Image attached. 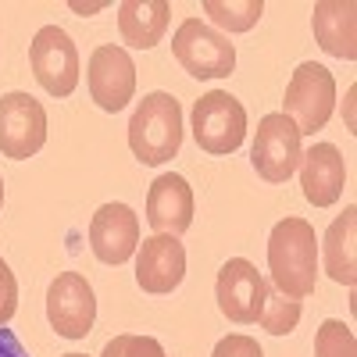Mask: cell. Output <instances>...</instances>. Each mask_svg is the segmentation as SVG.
Instances as JSON below:
<instances>
[{"label":"cell","instance_id":"obj_19","mask_svg":"<svg viewBox=\"0 0 357 357\" xmlns=\"http://www.w3.org/2000/svg\"><path fill=\"white\" fill-rule=\"evenodd\" d=\"M204 15L225 33H250L264 15V4L261 0H204Z\"/></svg>","mask_w":357,"mask_h":357},{"label":"cell","instance_id":"obj_5","mask_svg":"<svg viewBox=\"0 0 357 357\" xmlns=\"http://www.w3.org/2000/svg\"><path fill=\"white\" fill-rule=\"evenodd\" d=\"M301 129H296L282 111L275 114H264L257 122V132H254V143H250V165L254 172L264 178V183H289L301 168V158H304V146H301Z\"/></svg>","mask_w":357,"mask_h":357},{"label":"cell","instance_id":"obj_14","mask_svg":"<svg viewBox=\"0 0 357 357\" xmlns=\"http://www.w3.org/2000/svg\"><path fill=\"white\" fill-rule=\"evenodd\" d=\"M146 222L161 236H183L193 225V190L183 175L165 172L146 190Z\"/></svg>","mask_w":357,"mask_h":357},{"label":"cell","instance_id":"obj_11","mask_svg":"<svg viewBox=\"0 0 357 357\" xmlns=\"http://www.w3.org/2000/svg\"><path fill=\"white\" fill-rule=\"evenodd\" d=\"M86 82H89V97L93 104L107 114H118L136 93V65L132 57L114 47V43H100L89 54L86 65Z\"/></svg>","mask_w":357,"mask_h":357},{"label":"cell","instance_id":"obj_18","mask_svg":"<svg viewBox=\"0 0 357 357\" xmlns=\"http://www.w3.org/2000/svg\"><path fill=\"white\" fill-rule=\"evenodd\" d=\"M354 232H357V207H343V215L329 225L321 240V264H325V275H329L336 286H354L357 282V261H354Z\"/></svg>","mask_w":357,"mask_h":357},{"label":"cell","instance_id":"obj_6","mask_svg":"<svg viewBox=\"0 0 357 357\" xmlns=\"http://www.w3.org/2000/svg\"><path fill=\"white\" fill-rule=\"evenodd\" d=\"M172 54L193 79H225L236 68V47L229 43V36L215 33L200 18H186L175 29Z\"/></svg>","mask_w":357,"mask_h":357},{"label":"cell","instance_id":"obj_10","mask_svg":"<svg viewBox=\"0 0 357 357\" xmlns=\"http://www.w3.org/2000/svg\"><path fill=\"white\" fill-rule=\"evenodd\" d=\"M215 296H218V311L236 321V325H257L261 311H264V296H268V279L247 257H229L218 268V282H215Z\"/></svg>","mask_w":357,"mask_h":357},{"label":"cell","instance_id":"obj_26","mask_svg":"<svg viewBox=\"0 0 357 357\" xmlns=\"http://www.w3.org/2000/svg\"><path fill=\"white\" fill-rule=\"evenodd\" d=\"M104 4H72V11H79V15H93V11H100Z\"/></svg>","mask_w":357,"mask_h":357},{"label":"cell","instance_id":"obj_8","mask_svg":"<svg viewBox=\"0 0 357 357\" xmlns=\"http://www.w3.org/2000/svg\"><path fill=\"white\" fill-rule=\"evenodd\" d=\"M47 143V111L36 97L4 93L0 97V154L11 161H29Z\"/></svg>","mask_w":357,"mask_h":357},{"label":"cell","instance_id":"obj_9","mask_svg":"<svg viewBox=\"0 0 357 357\" xmlns=\"http://www.w3.org/2000/svg\"><path fill=\"white\" fill-rule=\"evenodd\" d=\"M29 65L50 97H72L79 86V50L57 25H43L29 43Z\"/></svg>","mask_w":357,"mask_h":357},{"label":"cell","instance_id":"obj_13","mask_svg":"<svg viewBox=\"0 0 357 357\" xmlns=\"http://www.w3.org/2000/svg\"><path fill=\"white\" fill-rule=\"evenodd\" d=\"M89 247L100 264H126L139 247V218L129 204H104L89 218Z\"/></svg>","mask_w":357,"mask_h":357},{"label":"cell","instance_id":"obj_16","mask_svg":"<svg viewBox=\"0 0 357 357\" xmlns=\"http://www.w3.org/2000/svg\"><path fill=\"white\" fill-rule=\"evenodd\" d=\"M311 29H314V40L325 54L340 57V61H354L357 57V8H354V0H321V4H314Z\"/></svg>","mask_w":357,"mask_h":357},{"label":"cell","instance_id":"obj_3","mask_svg":"<svg viewBox=\"0 0 357 357\" xmlns=\"http://www.w3.org/2000/svg\"><path fill=\"white\" fill-rule=\"evenodd\" d=\"M333 111H336V79H333V72L325 65H318V61L296 65V72L286 82L282 114L301 129V136H314L318 129L329 126Z\"/></svg>","mask_w":357,"mask_h":357},{"label":"cell","instance_id":"obj_12","mask_svg":"<svg viewBox=\"0 0 357 357\" xmlns=\"http://www.w3.org/2000/svg\"><path fill=\"white\" fill-rule=\"evenodd\" d=\"M186 279V247L178 243V236H146L136 247V282L143 293H172Z\"/></svg>","mask_w":357,"mask_h":357},{"label":"cell","instance_id":"obj_27","mask_svg":"<svg viewBox=\"0 0 357 357\" xmlns=\"http://www.w3.org/2000/svg\"><path fill=\"white\" fill-rule=\"evenodd\" d=\"M0 207H4V178H0Z\"/></svg>","mask_w":357,"mask_h":357},{"label":"cell","instance_id":"obj_21","mask_svg":"<svg viewBox=\"0 0 357 357\" xmlns=\"http://www.w3.org/2000/svg\"><path fill=\"white\" fill-rule=\"evenodd\" d=\"M314 357H357L354 329L340 318H325L314 333Z\"/></svg>","mask_w":357,"mask_h":357},{"label":"cell","instance_id":"obj_28","mask_svg":"<svg viewBox=\"0 0 357 357\" xmlns=\"http://www.w3.org/2000/svg\"><path fill=\"white\" fill-rule=\"evenodd\" d=\"M61 357H86V354H61Z\"/></svg>","mask_w":357,"mask_h":357},{"label":"cell","instance_id":"obj_2","mask_svg":"<svg viewBox=\"0 0 357 357\" xmlns=\"http://www.w3.org/2000/svg\"><path fill=\"white\" fill-rule=\"evenodd\" d=\"M183 146V107L172 93H146L129 118V151L139 165H165Z\"/></svg>","mask_w":357,"mask_h":357},{"label":"cell","instance_id":"obj_1","mask_svg":"<svg viewBox=\"0 0 357 357\" xmlns=\"http://www.w3.org/2000/svg\"><path fill=\"white\" fill-rule=\"evenodd\" d=\"M268 272L275 293L304 301L318 286V236L307 218H282L268 236Z\"/></svg>","mask_w":357,"mask_h":357},{"label":"cell","instance_id":"obj_23","mask_svg":"<svg viewBox=\"0 0 357 357\" xmlns=\"http://www.w3.org/2000/svg\"><path fill=\"white\" fill-rule=\"evenodd\" d=\"M18 311V279L11 272V264L0 257V325H8Z\"/></svg>","mask_w":357,"mask_h":357},{"label":"cell","instance_id":"obj_15","mask_svg":"<svg viewBox=\"0 0 357 357\" xmlns=\"http://www.w3.org/2000/svg\"><path fill=\"white\" fill-rule=\"evenodd\" d=\"M301 186L304 200L314 207H333L347 186V165L333 143H314L301 158Z\"/></svg>","mask_w":357,"mask_h":357},{"label":"cell","instance_id":"obj_17","mask_svg":"<svg viewBox=\"0 0 357 357\" xmlns=\"http://www.w3.org/2000/svg\"><path fill=\"white\" fill-rule=\"evenodd\" d=\"M172 18L168 0H126L118 4V33L136 50H151L161 43Z\"/></svg>","mask_w":357,"mask_h":357},{"label":"cell","instance_id":"obj_20","mask_svg":"<svg viewBox=\"0 0 357 357\" xmlns=\"http://www.w3.org/2000/svg\"><path fill=\"white\" fill-rule=\"evenodd\" d=\"M301 301H289V296L275 293L272 286H268V296H264V311H261V329L264 333H272V336H289L296 325H301Z\"/></svg>","mask_w":357,"mask_h":357},{"label":"cell","instance_id":"obj_7","mask_svg":"<svg viewBox=\"0 0 357 357\" xmlns=\"http://www.w3.org/2000/svg\"><path fill=\"white\" fill-rule=\"evenodd\" d=\"M47 321L57 336L86 340L97 321V293L86 275L61 272L47 289Z\"/></svg>","mask_w":357,"mask_h":357},{"label":"cell","instance_id":"obj_22","mask_svg":"<svg viewBox=\"0 0 357 357\" xmlns=\"http://www.w3.org/2000/svg\"><path fill=\"white\" fill-rule=\"evenodd\" d=\"M100 357H168L165 347L154 340V336H132V333H122L107 340V347L100 350Z\"/></svg>","mask_w":357,"mask_h":357},{"label":"cell","instance_id":"obj_24","mask_svg":"<svg viewBox=\"0 0 357 357\" xmlns=\"http://www.w3.org/2000/svg\"><path fill=\"white\" fill-rule=\"evenodd\" d=\"M211 357H264V354H261L257 340H250L243 333H232V336H225V340L215 343Z\"/></svg>","mask_w":357,"mask_h":357},{"label":"cell","instance_id":"obj_4","mask_svg":"<svg viewBox=\"0 0 357 357\" xmlns=\"http://www.w3.org/2000/svg\"><path fill=\"white\" fill-rule=\"evenodd\" d=\"M193 139L204 154H236L247 139V107L225 89H211L193 104Z\"/></svg>","mask_w":357,"mask_h":357},{"label":"cell","instance_id":"obj_25","mask_svg":"<svg viewBox=\"0 0 357 357\" xmlns=\"http://www.w3.org/2000/svg\"><path fill=\"white\" fill-rule=\"evenodd\" d=\"M0 357H29V350L22 347V340L8 329V325H0Z\"/></svg>","mask_w":357,"mask_h":357}]
</instances>
